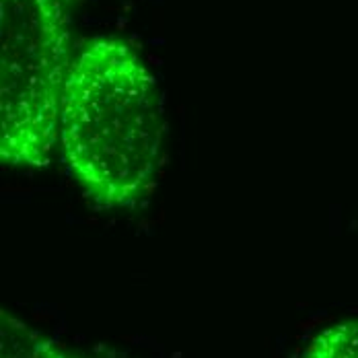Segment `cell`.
Wrapping results in <instances>:
<instances>
[{
	"label": "cell",
	"mask_w": 358,
	"mask_h": 358,
	"mask_svg": "<svg viewBox=\"0 0 358 358\" xmlns=\"http://www.w3.org/2000/svg\"><path fill=\"white\" fill-rule=\"evenodd\" d=\"M165 117L155 74L117 36L85 39L72 58L58 144L72 178L101 208H138L163 159Z\"/></svg>",
	"instance_id": "cell-1"
},
{
	"label": "cell",
	"mask_w": 358,
	"mask_h": 358,
	"mask_svg": "<svg viewBox=\"0 0 358 358\" xmlns=\"http://www.w3.org/2000/svg\"><path fill=\"white\" fill-rule=\"evenodd\" d=\"M299 358H358V317L327 325Z\"/></svg>",
	"instance_id": "cell-4"
},
{
	"label": "cell",
	"mask_w": 358,
	"mask_h": 358,
	"mask_svg": "<svg viewBox=\"0 0 358 358\" xmlns=\"http://www.w3.org/2000/svg\"><path fill=\"white\" fill-rule=\"evenodd\" d=\"M80 0H0V161L43 169L58 146Z\"/></svg>",
	"instance_id": "cell-2"
},
{
	"label": "cell",
	"mask_w": 358,
	"mask_h": 358,
	"mask_svg": "<svg viewBox=\"0 0 358 358\" xmlns=\"http://www.w3.org/2000/svg\"><path fill=\"white\" fill-rule=\"evenodd\" d=\"M0 358H95L43 334L34 325L0 311Z\"/></svg>",
	"instance_id": "cell-3"
}]
</instances>
